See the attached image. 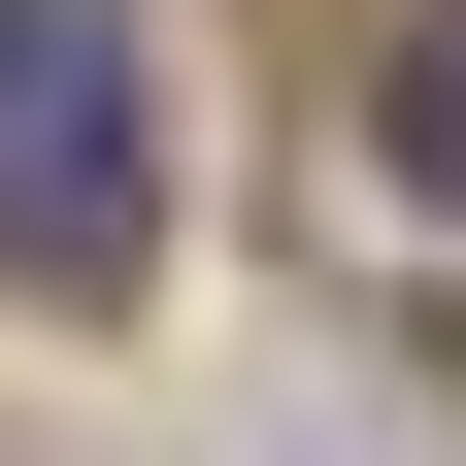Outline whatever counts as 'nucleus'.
I'll return each mask as SVG.
<instances>
[{
    "label": "nucleus",
    "instance_id": "nucleus-2",
    "mask_svg": "<svg viewBox=\"0 0 466 466\" xmlns=\"http://www.w3.org/2000/svg\"><path fill=\"white\" fill-rule=\"evenodd\" d=\"M367 200H400V233H466V0L367 67Z\"/></svg>",
    "mask_w": 466,
    "mask_h": 466
},
{
    "label": "nucleus",
    "instance_id": "nucleus-1",
    "mask_svg": "<svg viewBox=\"0 0 466 466\" xmlns=\"http://www.w3.org/2000/svg\"><path fill=\"white\" fill-rule=\"evenodd\" d=\"M167 267V67L134 0H0V300H134Z\"/></svg>",
    "mask_w": 466,
    "mask_h": 466
}]
</instances>
